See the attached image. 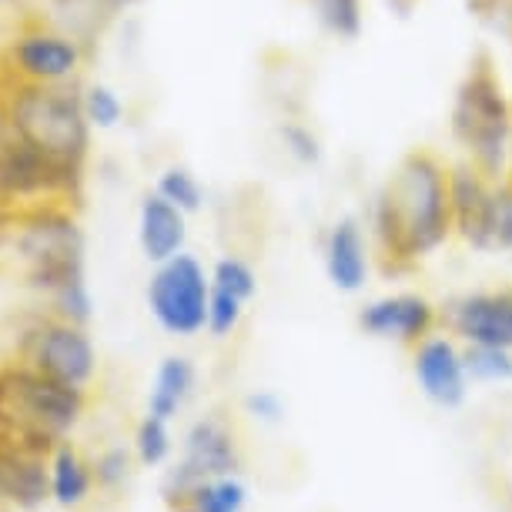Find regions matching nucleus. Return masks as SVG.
Instances as JSON below:
<instances>
[{"instance_id": "9d476101", "label": "nucleus", "mask_w": 512, "mask_h": 512, "mask_svg": "<svg viewBox=\"0 0 512 512\" xmlns=\"http://www.w3.org/2000/svg\"><path fill=\"white\" fill-rule=\"evenodd\" d=\"M412 372L425 399H432L442 409H456L469 392V372H466V352L449 335H425L415 345Z\"/></svg>"}, {"instance_id": "7ed1b4c3", "label": "nucleus", "mask_w": 512, "mask_h": 512, "mask_svg": "<svg viewBox=\"0 0 512 512\" xmlns=\"http://www.w3.org/2000/svg\"><path fill=\"white\" fill-rule=\"evenodd\" d=\"M0 118L7 121L17 138H24L31 148L47 154L57 168L81 181L84 161L91 148V124L84 114L81 94L67 84H21Z\"/></svg>"}, {"instance_id": "412c9836", "label": "nucleus", "mask_w": 512, "mask_h": 512, "mask_svg": "<svg viewBox=\"0 0 512 512\" xmlns=\"http://www.w3.org/2000/svg\"><path fill=\"white\" fill-rule=\"evenodd\" d=\"M91 489V476L84 469V462L77 459V452L71 446H61L51 466V496L61 506H77Z\"/></svg>"}, {"instance_id": "c85d7f7f", "label": "nucleus", "mask_w": 512, "mask_h": 512, "mask_svg": "<svg viewBox=\"0 0 512 512\" xmlns=\"http://www.w3.org/2000/svg\"><path fill=\"white\" fill-rule=\"evenodd\" d=\"M506 185H509V191H512V168L506 171Z\"/></svg>"}, {"instance_id": "423d86ee", "label": "nucleus", "mask_w": 512, "mask_h": 512, "mask_svg": "<svg viewBox=\"0 0 512 512\" xmlns=\"http://www.w3.org/2000/svg\"><path fill=\"white\" fill-rule=\"evenodd\" d=\"M452 231L476 251H512V191L476 164H449Z\"/></svg>"}, {"instance_id": "393cba45", "label": "nucleus", "mask_w": 512, "mask_h": 512, "mask_svg": "<svg viewBox=\"0 0 512 512\" xmlns=\"http://www.w3.org/2000/svg\"><path fill=\"white\" fill-rule=\"evenodd\" d=\"M466 372L472 382H512V352L492 345H469Z\"/></svg>"}, {"instance_id": "f8f14e48", "label": "nucleus", "mask_w": 512, "mask_h": 512, "mask_svg": "<svg viewBox=\"0 0 512 512\" xmlns=\"http://www.w3.org/2000/svg\"><path fill=\"white\" fill-rule=\"evenodd\" d=\"M449 325L469 345H492L512 352V292H472L449 308Z\"/></svg>"}, {"instance_id": "2eb2a0df", "label": "nucleus", "mask_w": 512, "mask_h": 512, "mask_svg": "<svg viewBox=\"0 0 512 512\" xmlns=\"http://www.w3.org/2000/svg\"><path fill=\"white\" fill-rule=\"evenodd\" d=\"M258 292V275L245 258L225 255L211 268V305H208V332L228 338L238 328L248 302Z\"/></svg>"}, {"instance_id": "cd10ccee", "label": "nucleus", "mask_w": 512, "mask_h": 512, "mask_svg": "<svg viewBox=\"0 0 512 512\" xmlns=\"http://www.w3.org/2000/svg\"><path fill=\"white\" fill-rule=\"evenodd\" d=\"M248 412L255 415V419L275 422L278 415H282V399H278L275 392H255V395H248Z\"/></svg>"}, {"instance_id": "dca6fc26", "label": "nucleus", "mask_w": 512, "mask_h": 512, "mask_svg": "<svg viewBox=\"0 0 512 512\" xmlns=\"http://www.w3.org/2000/svg\"><path fill=\"white\" fill-rule=\"evenodd\" d=\"M188 215L164 201L158 191H148L138 208V245L151 265H161L185 251Z\"/></svg>"}, {"instance_id": "4be33fe9", "label": "nucleus", "mask_w": 512, "mask_h": 512, "mask_svg": "<svg viewBox=\"0 0 512 512\" xmlns=\"http://www.w3.org/2000/svg\"><path fill=\"white\" fill-rule=\"evenodd\" d=\"M81 104L94 131H114L124 121V114H128V104H124L121 91L104 81L88 84V88L81 91Z\"/></svg>"}, {"instance_id": "1a4fd4ad", "label": "nucleus", "mask_w": 512, "mask_h": 512, "mask_svg": "<svg viewBox=\"0 0 512 512\" xmlns=\"http://www.w3.org/2000/svg\"><path fill=\"white\" fill-rule=\"evenodd\" d=\"M11 67L27 84H67L81 71V41L64 31H24L11 41Z\"/></svg>"}, {"instance_id": "ddd939ff", "label": "nucleus", "mask_w": 512, "mask_h": 512, "mask_svg": "<svg viewBox=\"0 0 512 512\" xmlns=\"http://www.w3.org/2000/svg\"><path fill=\"white\" fill-rule=\"evenodd\" d=\"M359 325L365 335L389 338V342H415L419 345L425 335H432L436 325V305L425 295L399 292L372 298L359 312Z\"/></svg>"}, {"instance_id": "4468645a", "label": "nucleus", "mask_w": 512, "mask_h": 512, "mask_svg": "<svg viewBox=\"0 0 512 512\" xmlns=\"http://www.w3.org/2000/svg\"><path fill=\"white\" fill-rule=\"evenodd\" d=\"M322 262L328 282L338 292L345 295L362 292L365 278H369V235H365L359 218L342 215L328 225L322 241Z\"/></svg>"}, {"instance_id": "0eeeda50", "label": "nucleus", "mask_w": 512, "mask_h": 512, "mask_svg": "<svg viewBox=\"0 0 512 512\" xmlns=\"http://www.w3.org/2000/svg\"><path fill=\"white\" fill-rule=\"evenodd\" d=\"M211 272L195 255L181 251L168 262L154 265L148 282V308L164 332L175 338H195L208 332Z\"/></svg>"}, {"instance_id": "f257e3e1", "label": "nucleus", "mask_w": 512, "mask_h": 512, "mask_svg": "<svg viewBox=\"0 0 512 512\" xmlns=\"http://www.w3.org/2000/svg\"><path fill=\"white\" fill-rule=\"evenodd\" d=\"M369 225L389 262H419L436 255L456 235L449 164L432 151L405 154L375 191Z\"/></svg>"}, {"instance_id": "20e7f679", "label": "nucleus", "mask_w": 512, "mask_h": 512, "mask_svg": "<svg viewBox=\"0 0 512 512\" xmlns=\"http://www.w3.org/2000/svg\"><path fill=\"white\" fill-rule=\"evenodd\" d=\"M27 278L54 298L67 322L84 325L91 318V292L84 278V235L64 211H41L21 235Z\"/></svg>"}, {"instance_id": "aec40b11", "label": "nucleus", "mask_w": 512, "mask_h": 512, "mask_svg": "<svg viewBox=\"0 0 512 512\" xmlns=\"http://www.w3.org/2000/svg\"><path fill=\"white\" fill-rule=\"evenodd\" d=\"M154 191L164 201H171L175 208L185 211V215H195V211L205 208V185H201V178L191 168H185V164H168L158 175V181H154Z\"/></svg>"}, {"instance_id": "9b49d317", "label": "nucleus", "mask_w": 512, "mask_h": 512, "mask_svg": "<svg viewBox=\"0 0 512 512\" xmlns=\"http://www.w3.org/2000/svg\"><path fill=\"white\" fill-rule=\"evenodd\" d=\"M238 466L231 432L218 419H201L191 425L185 439V462L171 472L168 492H195L201 482L228 476Z\"/></svg>"}, {"instance_id": "6e6552de", "label": "nucleus", "mask_w": 512, "mask_h": 512, "mask_svg": "<svg viewBox=\"0 0 512 512\" xmlns=\"http://www.w3.org/2000/svg\"><path fill=\"white\" fill-rule=\"evenodd\" d=\"M27 355H31V365L37 372H44L47 379L71 385V389H84L94 375V365H98V355H94V345L84 325L77 322H47L31 335V345H27Z\"/></svg>"}, {"instance_id": "6ab92c4d", "label": "nucleus", "mask_w": 512, "mask_h": 512, "mask_svg": "<svg viewBox=\"0 0 512 512\" xmlns=\"http://www.w3.org/2000/svg\"><path fill=\"white\" fill-rule=\"evenodd\" d=\"M315 24L335 41H359L365 27V0H308Z\"/></svg>"}, {"instance_id": "bb28decb", "label": "nucleus", "mask_w": 512, "mask_h": 512, "mask_svg": "<svg viewBox=\"0 0 512 512\" xmlns=\"http://www.w3.org/2000/svg\"><path fill=\"white\" fill-rule=\"evenodd\" d=\"M124 476H128V452L108 449L98 459V482H101V486H118Z\"/></svg>"}, {"instance_id": "a878e982", "label": "nucleus", "mask_w": 512, "mask_h": 512, "mask_svg": "<svg viewBox=\"0 0 512 512\" xmlns=\"http://www.w3.org/2000/svg\"><path fill=\"white\" fill-rule=\"evenodd\" d=\"M134 446H138V456H141L144 466H161L171 452L168 422L158 419V415H148V419L138 425V439H134Z\"/></svg>"}, {"instance_id": "c756f323", "label": "nucleus", "mask_w": 512, "mask_h": 512, "mask_svg": "<svg viewBox=\"0 0 512 512\" xmlns=\"http://www.w3.org/2000/svg\"><path fill=\"white\" fill-rule=\"evenodd\" d=\"M185 512H195V509H185Z\"/></svg>"}, {"instance_id": "5701e85b", "label": "nucleus", "mask_w": 512, "mask_h": 512, "mask_svg": "<svg viewBox=\"0 0 512 512\" xmlns=\"http://www.w3.org/2000/svg\"><path fill=\"white\" fill-rule=\"evenodd\" d=\"M278 141H282V151L302 168H315L318 161L325 158V144L318 138V131L305 121H282L278 124Z\"/></svg>"}, {"instance_id": "b1692460", "label": "nucleus", "mask_w": 512, "mask_h": 512, "mask_svg": "<svg viewBox=\"0 0 512 512\" xmlns=\"http://www.w3.org/2000/svg\"><path fill=\"white\" fill-rule=\"evenodd\" d=\"M245 486L231 476L208 479L191 492V509L195 512H241L245 509Z\"/></svg>"}, {"instance_id": "39448f33", "label": "nucleus", "mask_w": 512, "mask_h": 512, "mask_svg": "<svg viewBox=\"0 0 512 512\" xmlns=\"http://www.w3.org/2000/svg\"><path fill=\"white\" fill-rule=\"evenodd\" d=\"M84 409V389L47 379L37 369L0 372V432L34 452L51 449V439L74 429Z\"/></svg>"}, {"instance_id": "a211bd4d", "label": "nucleus", "mask_w": 512, "mask_h": 512, "mask_svg": "<svg viewBox=\"0 0 512 512\" xmlns=\"http://www.w3.org/2000/svg\"><path fill=\"white\" fill-rule=\"evenodd\" d=\"M191 389H195V365L185 355H168L158 372H154V385L148 395V415L171 422L178 415L181 405L188 402Z\"/></svg>"}, {"instance_id": "f3484780", "label": "nucleus", "mask_w": 512, "mask_h": 512, "mask_svg": "<svg viewBox=\"0 0 512 512\" xmlns=\"http://www.w3.org/2000/svg\"><path fill=\"white\" fill-rule=\"evenodd\" d=\"M47 492H51V476L41 462V452L14 439H0V499L21 509H34L41 506Z\"/></svg>"}, {"instance_id": "f03ea898", "label": "nucleus", "mask_w": 512, "mask_h": 512, "mask_svg": "<svg viewBox=\"0 0 512 512\" xmlns=\"http://www.w3.org/2000/svg\"><path fill=\"white\" fill-rule=\"evenodd\" d=\"M449 134L462 161L489 178H506L512 168V98L489 57H476L462 74L452 94Z\"/></svg>"}]
</instances>
